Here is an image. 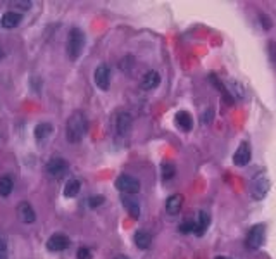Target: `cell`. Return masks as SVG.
<instances>
[{
  "instance_id": "e0dca14e",
  "label": "cell",
  "mask_w": 276,
  "mask_h": 259,
  "mask_svg": "<svg viewBox=\"0 0 276 259\" xmlns=\"http://www.w3.org/2000/svg\"><path fill=\"white\" fill-rule=\"evenodd\" d=\"M209 214L207 212H204V211H201L197 214V221L194 223V232L197 235H204V232H205V228H207V225H209Z\"/></svg>"
},
{
  "instance_id": "7402d4cb",
  "label": "cell",
  "mask_w": 276,
  "mask_h": 259,
  "mask_svg": "<svg viewBox=\"0 0 276 259\" xmlns=\"http://www.w3.org/2000/svg\"><path fill=\"white\" fill-rule=\"evenodd\" d=\"M173 177H175V164L164 162V164H162V178L169 180V178H173Z\"/></svg>"
},
{
  "instance_id": "ba28073f",
  "label": "cell",
  "mask_w": 276,
  "mask_h": 259,
  "mask_svg": "<svg viewBox=\"0 0 276 259\" xmlns=\"http://www.w3.org/2000/svg\"><path fill=\"white\" fill-rule=\"evenodd\" d=\"M16 212H18V218L19 221H23V223H33V221L36 220V214H35V209H33V206L29 204V202H21V204L18 206V209H16Z\"/></svg>"
},
{
  "instance_id": "5b68a950",
  "label": "cell",
  "mask_w": 276,
  "mask_h": 259,
  "mask_svg": "<svg viewBox=\"0 0 276 259\" xmlns=\"http://www.w3.org/2000/svg\"><path fill=\"white\" fill-rule=\"evenodd\" d=\"M264 238H266V227L264 225H255V227H252V230L247 235V245L251 249H259L264 244Z\"/></svg>"
},
{
  "instance_id": "30bf717a",
  "label": "cell",
  "mask_w": 276,
  "mask_h": 259,
  "mask_svg": "<svg viewBox=\"0 0 276 259\" xmlns=\"http://www.w3.org/2000/svg\"><path fill=\"white\" fill-rule=\"evenodd\" d=\"M131 114H128V112H119L118 118H116V130H118L119 135H128L129 130H131Z\"/></svg>"
},
{
  "instance_id": "cb8c5ba5",
  "label": "cell",
  "mask_w": 276,
  "mask_h": 259,
  "mask_svg": "<svg viewBox=\"0 0 276 259\" xmlns=\"http://www.w3.org/2000/svg\"><path fill=\"white\" fill-rule=\"evenodd\" d=\"M100 204H104V197H102V195H95V197H90V201H88L90 207H97V206H100Z\"/></svg>"
},
{
  "instance_id": "6da1fadb",
  "label": "cell",
  "mask_w": 276,
  "mask_h": 259,
  "mask_svg": "<svg viewBox=\"0 0 276 259\" xmlns=\"http://www.w3.org/2000/svg\"><path fill=\"white\" fill-rule=\"evenodd\" d=\"M86 130H88V123L86 118L81 111H76L71 114V118L68 119V125H66V137L71 144H78L83 140V137L86 135Z\"/></svg>"
},
{
  "instance_id": "5bb4252c",
  "label": "cell",
  "mask_w": 276,
  "mask_h": 259,
  "mask_svg": "<svg viewBox=\"0 0 276 259\" xmlns=\"http://www.w3.org/2000/svg\"><path fill=\"white\" fill-rule=\"evenodd\" d=\"M181 204H183V195H179V194L171 195V197L166 201V211H168V214L176 216L179 212V209H181Z\"/></svg>"
},
{
  "instance_id": "52a82bcc",
  "label": "cell",
  "mask_w": 276,
  "mask_h": 259,
  "mask_svg": "<svg viewBox=\"0 0 276 259\" xmlns=\"http://www.w3.org/2000/svg\"><path fill=\"white\" fill-rule=\"evenodd\" d=\"M68 169H69V164L61 157H52L50 161H49V164H47V171L55 178L64 177L66 173H68Z\"/></svg>"
},
{
  "instance_id": "8fae6325",
  "label": "cell",
  "mask_w": 276,
  "mask_h": 259,
  "mask_svg": "<svg viewBox=\"0 0 276 259\" xmlns=\"http://www.w3.org/2000/svg\"><path fill=\"white\" fill-rule=\"evenodd\" d=\"M249 161H251V145H249L247 142H244V144L237 149V152H235L233 162L237 166H245V164H249Z\"/></svg>"
},
{
  "instance_id": "3957f363",
  "label": "cell",
  "mask_w": 276,
  "mask_h": 259,
  "mask_svg": "<svg viewBox=\"0 0 276 259\" xmlns=\"http://www.w3.org/2000/svg\"><path fill=\"white\" fill-rule=\"evenodd\" d=\"M116 187H118V190H121L123 194L131 195L140 190V181L136 180L135 177H131V175H121V177H118V180H116Z\"/></svg>"
},
{
  "instance_id": "f1b7e54d",
  "label": "cell",
  "mask_w": 276,
  "mask_h": 259,
  "mask_svg": "<svg viewBox=\"0 0 276 259\" xmlns=\"http://www.w3.org/2000/svg\"><path fill=\"white\" fill-rule=\"evenodd\" d=\"M218 259H225V258H218Z\"/></svg>"
},
{
  "instance_id": "7a4b0ae2",
  "label": "cell",
  "mask_w": 276,
  "mask_h": 259,
  "mask_svg": "<svg viewBox=\"0 0 276 259\" xmlns=\"http://www.w3.org/2000/svg\"><path fill=\"white\" fill-rule=\"evenodd\" d=\"M83 47H85V33L79 28H73L68 38V55L71 59H78L83 52Z\"/></svg>"
},
{
  "instance_id": "9c48e42d",
  "label": "cell",
  "mask_w": 276,
  "mask_h": 259,
  "mask_svg": "<svg viewBox=\"0 0 276 259\" xmlns=\"http://www.w3.org/2000/svg\"><path fill=\"white\" fill-rule=\"evenodd\" d=\"M68 245H69V238L66 237V235H62V233L52 235V237L47 240V249H49V251H52V252L64 251V249H68Z\"/></svg>"
},
{
  "instance_id": "ac0fdd59",
  "label": "cell",
  "mask_w": 276,
  "mask_h": 259,
  "mask_svg": "<svg viewBox=\"0 0 276 259\" xmlns=\"http://www.w3.org/2000/svg\"><path fill=\"white\" fill-rule=\"evenodd\" d=\"M151 244H152V235L149 233V232H144V230H140V232H136L135 233V245L138 249H149L151 247Z\"/></svg>"
},
{
  "instance_id": "7c38bea8",
  "label": "cell",
  "mask_w": 276,
  "mask_h": 259,
  "mask_svg": "<svg viewBox=\"0 0 276 259\" xmlns=\"http://www.w3.org/2000/svg\"><path fill=\"white\" fill-rule=\"evenodd\" d=\"M161 83V76H159L157 71H149L145 73V76L142 78V88L144 90H152V88H155V86Z\"/></svg>"
},
{
  "instance_id": "277c9868",
  "label": "cell",
  "mask_w": 276,
  "mask_h": 259,
  "mask_svg": "<svg viewBox=\"0 0 276 259\" xmlns=\"http://www.w3.org/2000/svg\"><path fill=\"white\" fill-rule=\"evenodd\" d=\"M269 192V180L264 175H259L257 178H254L251 183V195L255 201H262L266 197V194Z\"/></svg>"
},
{
  "instance_id": "ffe728a7",
  "label": "cell",
  "mask_w": 276,
  "mask_h": 259,
  "mask_svg": "<svg viewBox=\"0 0 276 259\" xmlns=\"http://www.w3.org/2000/svg\"><path fill=\"white\" fill-rule=\"evenodd\" d=\"M79 188H81V183H79V180H69L68 183H66L64 187V195L66 197H76L79 192Z\"/></svg>"
},
{
  "instance_id": "8992f818",
  "label": "cell",
  "mask_w": 276,
  "mask_h": 259,
  "mask_svg": "<svg viewBox=\"0 0 276 259\" xmlns=\"http://www.w3.org/2000/svg\"><path fill=\"white\" fill-rule=\"evenodd\" d=\"M95 85L100 88V90H109V85H111V69H109L107 64H100L97 69H95Z\"/></svg>"
},
{
  "instance_id": "d6986e66",
  "label": "cell",
  "mask_w": 276,
  "mask_h": 259,
  "mask_svg": "<svg viewBox=\"0 0 276 259\" xmlns=\"http://www.w3.org/2000/svg\"><path fill=\"white\" fill-rule=\"evenodd\" d=\"M52 133V125L50 123H40L35 128V138L38 142H43L47 137H50Z\"/></svg>"
},
{
  "instance_id": "603a6c76",
  "label": "cell",
  "mask_w": 276,
  "mask_h": 259,
  "mask_svg": "<svg viewBox=\"0 0 276 259\" xmlns=\"http://www.w3.org/2000/svg\"><path fill=\"white\" fill-rule=\"evenodd\" d=\"M76 256H78V259H92V252H90V249H86V247H79L78 252H76Z\"/></svg>"
},
{
  "instance_id": "9a60e30c",
  "label": "cell",
  "mask_w": 276,
  "mask_h": 259,
  "mask_svg": "<svg viewBox=\"0 0 276 259\" xmlns=\"http://www.w3.org/2000/svg\"><path fill=\"white\" fill-rule=\"evenodd\" d=\"M176 125H178L183 131H190L192 126H194V119H192L190 112L179 111L178 114H176Z\"/></svg>"
},
{
  "instance_id": "4fadbf2b",
  "label": "cell",
  "mask_w": 276,
  "mask_h": 259,
  "mask_svg": "<svg viewBox=\"0 0 276 259\" xmlns=\"http://www.w3.org/2000/svg\"><path fill=\"white\" fill-rule=\"evenodd\" d=\"M19 23H21V14H18V12H14V11L5 12V14L2 16V19H0V25L4 26L5 29L16 28Z\"/></svg>"
},
{
  "instance_id": "4316f807",
  "label": "cell",
  "mask_w": 276,
  "mask_h": 259,
  "mask_svg": "<svg viewBox=\"0 0 276 259\" xmlns=\"http://www.w3.org/2000/svg\"><path fill=\"white\" fill-rule=\"evenodd\" d=\"M114 259H129L128 256H123V254H119V256H116Z\"/></svg>"
},
{
  "instance_id": "d4e9b609",
  "label": "cell",
  "mask_w": 276,
  "mask_h": 259,
  "mask_svg": "<svg viewBox=\"0 0 276 259\" xmlns=\"http://www.w3.org/2000/svg\"><path fill=\"white\" fill-rule=\"evenodd\" d=\"M0 259H7V244L4 237H0Z\"/></svg>"
},
{
  "instance_id": "484cf974",
  "label": "cell",
  "mask_w": 276,
  "mask_h": 259,
  "mask_svg": "<svg viewBox=\"0 0 276 259\" xmlns=\"http://www.w3.org/2000/svg\"><path fill=\"white\" fill-rule=\"evenodd\" d=\"M12 5H21V9H25V11H26V9L31 7V2H14Z\"/></svg>"
},
{
  "instance_id": "44dd1931",
  "label": "cell",
  "mask_w": 276,
  "mask_h": 259,
  "mask_svg": "<svg viewBox=\"0 0 276 259\" xmlns=\"http://www.w3.org/2000/svg\"><path fill=\"white\" fill-rule=\"evenodd\" d=\"M12 187H14V183H12V180L9 177L0 178V195H2V197H7L12 192Z\"/></svg>"
},
{
  "instance_id": "83f0119b",
  "label": "cell",
  "mask_w": 276,
  "mask_h": 259,
  "mask_svg": "<svg viewBox=\"0 0 276 259\" xmlns=\"http://www.w3.org/2000/svg\"><path fill=\"white\" fill-rule=\"evenodd\" d=\"M4 57V51H2V47H0V59Z\"/></svg>"
},
{
  "instance_id": "2e32d148",
  "label": "cell",
  "mask_w": 276,
  "mask_h": 259,
  "mask_svg": "<svg viewBox=\"0 0 276 259\" xmlns=\"http://www.w3.org/2000/svg\"><path fill=\"white\" fill-rule=\"evenodd\" d=\"M123 206L126 207V211L131 214V218H138L140 216V204H138V201L133 197H129V195H125L123 197Z\"/></svg>"
}]
</instances>
